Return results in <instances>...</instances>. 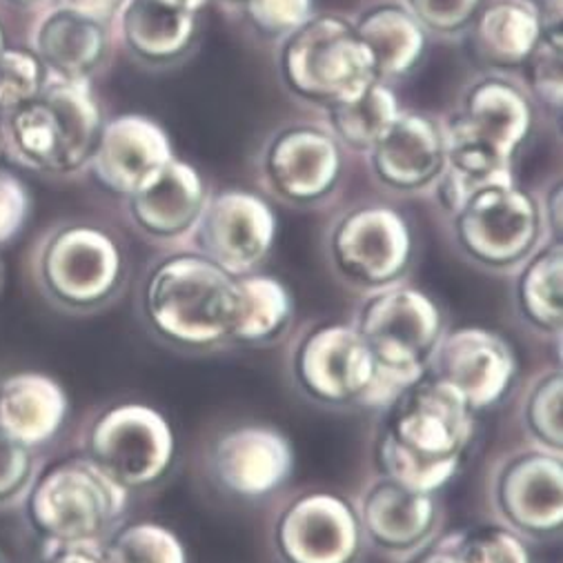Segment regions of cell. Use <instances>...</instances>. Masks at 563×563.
<instances>
[{
  "label": "cell",
  "mask_w": 563,
  "mask_h": 563,
  "mask_svg": "<svg viewBox=\"0 0 563 563\" xmlns=\"http://www.w3.org/2000/svg\"><path fill=\"white\" fill-rule=\"evenodd\" d=\"M477 437V412L426 372L386 406L374 443L384 477L437 495L459 473Z\"/></svg>",
  "instance_id": "obj_1"
},
{
  "label": "cell",
  "mask_w": 563,
  "mask_h": 563,
  "mask_svg": "<svg viewBox=\"0 0 563 563\" xmlns=\"http://www.w3.org/2000/svg\"><path fill=\"white\" fill-rule=\"evenodd\" d=\"M236 276L203 252H176L156 261L141 288L147 330L180 352L230 345Z\"/></svg>",
  "instance_id": "obj_2"
},
{
  "label": "cell",
  "mask_w": 563,
  "mask_h": 563,
  "mask_svg": "<svg viewBox=\"0 0 563 563\" xmlns=\"http://www.w3.org/2000/svg\"><path fill=\"white\" fill-rule=\"evenodd\" d=\"M5 143L19 163L45 174H71L89 163L103 130L87 80H47L36 99L5 114Z\"/></svg>",
  "instance_id": "obj_3"
},
{
  "label": "cell",
  "mask_w": 563,
  "mask_h": 563,
  "mask_svg": "<svg viewBox=\"0 0 563 563\" xmlns=\"http://www.w3.org/2000/svg\"><path fill=\"white\" fill-rule=\"evenodd\" d=\"M130 490L87 454L69 456L34 477L27 519L49 545L103 543L121 523Z\"/></svg>",
  "instance_id": "obj_4"
},
{
  "label": "cell",
  "mask_w": 563,
  "mask_h": 563,
  "mask_svg": "<svg viewBox=\"0 0 563 563\" xmlns=\"http://www.w3.org/2000/svg\"><path fill=\"white\" fill-rule=\"evenodd\" d=\"M352 325L395 395L423 377L448 330L439 301L406 284L367 292Z\"/></svg>",
  "instance_id": "obj_5"
},
{
  "label": "cell",
  "mask_w": 563,
  "mask_h": 563,
  "mask_svg": "<svg viewBox=\"0 0 563 563\" xmlns=\"http://www.w3.org/2000/svg\"><path fill=\"white\" fill-rule=\"evenodd\" d=\"M299 393L325 408H386L395 393L354 325L310 328L290 354Z\"/></svg>",
  "instance_id": "obj_6"
},
{
  "label": "cell",
  "mask_w": 563,
  "mask_h": 563,
  "mask_svg": "<svg viewBox=\"0 0 563 563\" xmlns=\"http://www.w3.org/2000/svg\"><path fill=\"white\" fill-rule=\"evenodd\" d=\"M128 278L121 243L103 228L71 223L54 230L38 252L43 292L67 312H93L119 297Z\"/></svg>",
  "instance_id": "obj_7"
},
{
  "label": "cell",
  "mask_w": 563,
  "mask_h": 563,
  "mask_svg": "<svg viewBox=\"0 0 563 563\" xmlns=\"http://www.w3.org/2000/svg\"><path fill=\"white\" fill-rule=\"evenodd\" d=\"M461 254L490 272H510L541 245L543 212L532 195L515 183H490L452 214Z\"/></svg>",
  "instance_id": "obj_8"
},
{
  "label": "cell",
  "mask_w": 563,
  "mask_h": 563,
  "mask_svg": "<svg viewBox=\"0 0 563 563\" xmlns=\"http://www.w3.org/2000/svg\"><path fill=\"white\" fill-rule=\"evenodd\" d=\"M280 71L301 97L334 106L350 101L374 80V60L356 27L339 16L310 19L280 52Z\"/></svg>",
  "instance_id": "obj_9"
},
{
  "label": "cell",
  "mask_w": 563,
  "mask_h": 563,
  "mask_svg": "<svg viewBox=\"0 0 563 563\" xmlns=\"http://www.w3.org/2000/svg\"><path fill=\"white\" fill-rule=\"evenodd\" d=\"M169 419L143 401H123L101 412L87 432V456L125 490L158 486L176 461Z\"/></svg>",
  "instance_id": "obj_10"
},
{
  "label": "cell",
  "mask_w": 563,
  "mask_h": 563,
  "mask_svg": "<svg viewBox=\"0 0 563 563\" xmlns=\"http://www.w3.org/2000/svg\"><path fill=\"white\" fill-rule=\"evenodd\" d=\"M328 256L347 286L374 292L401 284L415 261V234L401 212L361 206L334 223Z\"/></svg>",
  "instance_id": "obj_11"
},
{
  "label": "cell",
  "mask_w": 563,
  "mask_h": 563,
  "mask_svg": "<svg viewBox=\"0 0 563 563\" xmlns=\"http://www.w3.org/2000/svg\"><path fill=\"white\" fill-rule=\"evenodd\" d=\"M278 563H358L365 550L356 506L334 490H308L280 508L272 526Z\"/></svg>",
  "instance_id": "obj_12"
},
{
  "label": "cell",
  "mask_w": 563,
  "mask_h": 563,
  "mask_svg": "<svg viewBox=\"0 0 563 563\" xmlns=\"http://www.w3.org/2000/svg\"><path fill=\"white\" fill-rule=\"evenodd\" d=\"M490 501L501 523L523 539H556L563 528L561 452L534 445L508 454L495 467Z\"/></svg>",
  "instance_id": "obj_13"
},
{
  "label": "cell",
  "mask_w": 563,
  "mask_h": 563,
  "mask_svg": "<svg viewBox=\"0 0 563 563\" xmlns=\"http://www.w3.org/2000/svg\"><path fill=\"white\" fill-rule=\"evenodd\" d=\"M428 374L452 388L477 415L506 401L519 379L512 343L497 330L461 325L445 330Z\"/></svg>",
  "instance_id": "obj_14"
},
{
  "label": "cell",
  "mask_w": 563,
  "mask_h": 563,
  "mask_svg": "<svg viewBox=\"0 0 563 563\" xmlns=\"http://www.w3.org/2000/svg\"><path fill=\"white\" fill-rule=\"evenodd\" d=\"M295 473L292 441L272 426L245 423L217 437L210 448V475L239 499H263L284 488Z\"/></svg>",
  "instance_id": "obj_15"
},
{
  "label": "cell",
  "mask_w": 563,
  "mask_h": 563,
  "mask_svg": "<svg viewBox=\"0 0 563 563\" xmlns=\"http://www.w3.org/2000/svg\"><path fill=\"white\" fill-rule=\"evenodd\" d=\"M199 252L232 276L256 272L276 241V217L247 190H223L206 201L197 223Z\"/></svg>",
  "instance_id": "obj_16"
},
{
  "label": "cell",
  "mask_w": 563,
  "mask_h": 563,
  "mask_svg": "<svg viewBox=\"0 0 563 563\" xmlns=\"http://www.w3.org/2000/svg\"><path fill=\"white\" fill-rule=\"evenodd\" d=\"M356 510L365 543L401 556L432 541L441 523L437 495L412 490L384 475L363 490Z\"/></svg>",
  "instance_id": "obj_17"
},
{
  "label": "cell",
  "mask_w": 563,
  "mask_h": 563,
  "mask_svg": "<svg viewBox=\"0 0 563 563\" xmlns=\"http://www.w3.org/2000/svg\"><path fill=\"white\" fill-rule=\"evenodd\" d=\"M165 130L147 117L123 114L103 123L89 167L108 192L132 197L172 161Z\"/></svg>",
  "instance_id": "obj_18"
},
{
  "label": "cell",
  "mask_w": 563,
  "mask_h": 563,
  "mask_svg": "<svg viewBox=\"0 0 563 563\" xmlns=\"http://www.w3.org/2000/svg\"><path fill=\"white\" fill-rule=\"evenodd\" d=\"M265 169L278 197L292 203L325 199L341 176L336 141L317 128H290L272 143Z\"/></svg>",
  "instance_id": "obj_19"
},
{
  "label": "cell",
  "mask_w": 563,
  "mask_h": 563,
  "mask_svg": "<svg viewBox=\"0 0 563 563\" xmlns=\"http://www.w3.org/2000/svg\"><path fill=\"white\" fill-rule=\"evenodd\" d=\"M110 34L97 10L63 3L45 12L32 34V52L47 74L87 80L108 56Z\"/></svg>",
  "instance_id": "obj_20"
},
{
  "label": "cell",
  "mask_w": 563,
  "mask_h": 563,
  "mask_svg": "<svg viewBox=\"0 0 563 563\" xmlns=\"http://www.w3.org/2000/svg\"><path fill=\"white\" fill-rule=\"evenodd\" d=\"M369 154L384 185L399 192L423 190L445 167V132L426 114H399Z\"/></svg>",
  "instance_id": "obj_21"
},
{
  "label": "cell",
  "mask_w": 563,
  "mask_h": 563,
  "mask_svg": "<svg viewBox=\"0 0 563 563\" xmlns=\"http://www.w3.org/2000/svg\"><path fill=\"white\" fill-rule=\"evenodd\" d=\"M128 201L130 217L143 234L172 241L197 228L208 190L201 174L190 163L172 158Z\"/></svg>",
  "instance_id": "obj_22"
},
{
  "label": "cell",
  "mask_w": 563,
  "mask_h": 563,
  "mask_svg": "<svg viewBox=\"0 0 563 563\" xmlns=\"http://www.w3.org/2000/svg\"><path fill=\"white\" fill-rule=\"evenodd\" d=\"M69 415L65 388L41 372H19L0 382V428L38 448L56 439Z\"/></svg>",
  "instance_id": "obj_23"
},
{
  "label": "cell",
  "mask_w": 563,
  "mask_h": 563,
  "mask_svg": "<svg viewBox=\"0 0 563 563\" xmlns=\"http://www.w3.org/2000/svg\"><path fill=\"white\" fill-rule=\"evenodd\" d=\"M297 314L292 290L272 274L236 276V303L230 345L269 347L290 332Z\"/></svg>",
  "instance_id": "obj_24"
},
{
  "label": "cell",
  "mask_w": 563,
  "mask_h": 563,
  "mask_svg": "<svg viewBox=\"0 0 563 563\" xmlns=\"http://www.w3.org/2000/svg\"><path fill=\"white\" fill-rule=\"evenodd\" d=\"M119 19L128 47L150 63L180 56L197 36V14L167 0H123Z\"/></svg>",
  "instance_id": "obj_25"
},
{
  "label": "cell",
  "mask_w": 563,
  "mask_h": 563,
  "mask_svg": "<svg viewBox=\"0 0 563 563\" xmlns=\"http://www.w3.org/2000/svg\"><path fill=\"white\" fill-rule=\"evenodd\" d=\"M515 308L523 325L545 339H559L563 330V252L561 241L539 245L515 280Z\"/></svg>",
  "instance_id": "obj_26"
},
{
  "label": "cell",
  "mask_w": 563,
  "mask_h": 563,
  "mask_svg": "<svg viewBox=\"0 0 563 563\" xmlns=\"http://www.w3.org/2000/svg\"><path fill=\"white\" fill-rule=\"evenodd\" d=\"M475 23V47L493 65H526L543 38L539 5L532 0H488Z\"/></svg>",
  "instance_id": "obj_27"
},
{
  "label": "cell",
  "mask_w": 563,
  "mask_h": 563,
  "mask_svg": "<svg viewBox=\"0 0 563 563\" xmlns=\"http://www.w3.org/2000/svg\"><path fill=\"white\" fill-rule=\"evenodd\" d=\"M354 27L379 80L410 74L426 52V30L408 10L397 5L369 10Z\"/></svg>",
  "instance_id": "obj_28"
},
{
  "label": "cell",
  "mask_w": 563,
  "mask_h": 563,
  "mask_svg": "<svg viewBox=\"0 0 563 563\" xmlns=\"http://www.w3.org/2000/svg\"><path fill=\"white\" fill-rule=\"evenodd\" d=\"M395 91L384 82H369L358 97L330 106L334 134L354 150H372L399 117Z\"/></svg>",
  "instance_id": "obj_29"
},
{
  "label": "cell",
  "mask_w": 563,
  "mask_h": 563,
  "mask_svg": "<svg viewBox=\"0 0 563 563\" xmlns=\"http://www.w3.org/2000/svg\"><path fill=\"white\" fill-rule=\"evenodd\" d=\"M106 563H190L183 539L158 521L117 526L101 543Z\"/></svg>",
  "instance_id": "obj_30"
},
{
  "label": "cell",
  "mask_w": 563,
  "mask_h": 563,
  "mask_svg": "<svg viewBox=\"0 0 563 563\" xmlns=\"http://www.w3.org/2000/svg\"><path fill=\"white\" fill-rule=\"evenodd\" d=\"M563 377L561 369L552 367L534 377L521 401V423L526 434L537 448L561 452L563 426H561Z\"/></svg>",
  "instance_id": "obj_31"
},
{
  "label": "cell",
  "mask_w": 563,
  "mask_h": 563,
  "mask_svg": "<svg viewBox=\"0 0 563 563\" xmlns=\"http://www.w3.org/2000/svg\"><path fill=\"white\" fill-rule=\"evenodd\" d=\"M47 69L32 49L5 47L0 54V114L36 99L47 85Z\"/></svg>",
  "instance_id": "obj_32"
},
{
  "label": "cell",
  "mask_w": 563,
  "mask_h": 563,
  "mask_svg": "<svg viewBox=\"0 0 563 563\" xmlns=\"http://www.w3.org/2000/svg\"><path fill=\"white\" fill-rule=\"evenodd\" d=\"M461 539L473 563H534L528 539L504 523L461 530Z\"/></svg>",
  "instance_id": "obj_33"
},
{
  "label": "cell",
  "mask_w": 563,
  "mask_h": 563,
  "mask_svg": "<svg viewBox=\"0 0 563 563\" xmlns=\"http://www.w3.org/2000/svg\"><path fill=\"white\" fill-rule=\"evenodd\" d=\"M36 477L34 450L0 428V508L27 495Z\"/></svg>",
  "instance_id": "obj_34"
},
{
  "label": "cell",
  "mask_w": 563,
  "mask_h": 563,
  "mask_svg": "<svg viewBox=\"0 0 563 563\" xmlns=\"http://www.w3.org/2000/svg\"><path fill=\"white\" fill-rule=\"evenodd\" d=\"M250 23L269 36H290L312 19V0H243Z\"/></svg>",
  "instance_id": "obj_35"
},
{
  "label": "cell",
  "mask_w": 563,
  "mask_h": 563,
  "mask_svg": "<svg viewBox=\"0 0 563 563\" xmlns=\"http://www.w3.org/2000/svg\"><path fill=\"white\" fill-rule=\"evenodd\" d=\"M484 0H408V12L419 25L439 34H454L471 25Z\"/></svg>",
  "instance_id": "obj_36"
},
{
  "label": "cell",
  "mask_w": 563,
  "mask_h": 563,
  "mask_svg": "<svg viewBox=\"0 0 563 563\" xmlns=\"http://www.w3.org/2000/svg\"><path fill=\"white\" fill-rule=\"evenodd\" d=\"M530 69V85L541 103L550 110L561 106V43L541 38L532 56L526 60Z\"/></svg>",
  "instance_id": "obj_37"
},
{
  "label": "cell",
  "mask_w": 563,
  "mask_h": 563,
  "mask_svg": "<svg viewBox=\"0 0 563 563\" xmlns=\"http://www.w3.org/2000/svg\"><path fill=\"white\" fill-rule=\"evenodd\" d=\"M30 210L32 199L25 183L10 169L0 167V245H8L23 232Z\"/></svg>",
  "instance_id": "obj_38"
},
{
  "label": "cell",
  "mask_w": 563,
  "mask_h": 563,
  "mask_svg": "<svg viewBox=\"0 0 563 563\" xmlns=\"http://www.w3.org/2000/svg\"><path fill=\"white\" fill-rule=\"evenodd\" d=\"M408 563H473L467 556L459 532H450L443 537H434L423 548L410 554Z\"/></svg>",
  "instance_id": "obj_39"
},
{
  "label": "cell",
  "mask_w": 563,
  "mask_h": 563,
  "mask_svg": "<svg viewBox=\"0 0 563 563\" xmlns=\"http://www.w3.org/2000/svg\"><path fill=\"white\" fill-rule=\"evenodd\" d=\"M43 563H106L101 543L49 545Z\"/></svg>",
  "instance_id": "obj_40"
},
{
  "label": "cell",
  "mask_w": 563,
  "mask_h": 563,
  "mask_svg": "<svg viewBox=\"0 0 563 563\" xmlns=\"http://www.w3.org/2000/svg\"><path fill=\"white\" fill-rule=\"evenodd\" d=\"M167 3H172V5H176V8H183V10H187V12L199 14V12L208 5V0H167Z\"/></svg>",
  "instance_id": "obj_41"
},
{
  "label": "cell",
  "mask_w": 563,
  "mask_h": 563,
  "mask_svg": "<svg viewBox=\"0 0 563 563\" xmlns=\"http://www.w3.org/2000/svg\"><path fill=\"white\" fill-rule=\"evenodd\" d=\"M67 3H74V5H82V8H91V10H97L99 5H103V3H110V0H67Z\"/></svg>",
  "instance_id": "obj_42"
},
{
  "label": "cell",
  "mask_w": 563,
  "mask_h": 563,
  "mask_svg": "<svg viewBox=\"0 0 563 563\" xmlns=\"http://www.w3.org/2000/svg\"><path fill=\"white\" fill-rule=\"evenodd\" d=\"M8 3H12V5H21V8H27V5H36L38 0H8Z\"/></svg>",
  "instance_id": "obj_43"
},
{
  "label": "cell",
  "mask_w": 563,
  "mask_h": 563,
  "mask_svg": "<svg viewBox=\"0 0 563 563\" xmlns=\"http://www.w3.org/2000/svg\"><path fill=\"white\" fill-rule=\"evenodd\" d=\"M5 47H8V36H5V27L0 25V54H3Z\"/></svg>",
  "instance_id": "obj_44"
},
{
  "label": "cell",
  "mask_w": 563,
  "mask_h": 563,
  "mask_svg": "<svg viewBox=\"0 0 563 563\" xmlns=\"http://www.w3.org/2000/svg\"><path fill=\"white\" fill-rule=\"evenodd\" d=\"M3 150H5V130L0 125V154H3Z\"/></svg>",
  "instance_id": "obj_45"
},
{
  "label": "cell",
  "mask_w": 563,
  "mask_h": 563,
  "mask_svg": "<svg viewBox=\"0 0 563 563\" xmlns=\"http://www.w3.org/2000/svg\"><path fill=\"white\" fill-rule=\"evenodd\" d=\"M221 3H239V5H241L243 0H221Z\"/></svg>",
  "instance_id": "obj_46"
},
{
  "label": "cell",
  "mask_w": 563,
  "mask_h": 563,
  "mask_svg": "<svg viewBox=\"0 0 563 563\" xmlns=\"http://www.w3.org/2000/svg\"><path fill=\"white\" fill-rule=\"evenodd\" d=\"M0 286H3V265H0Z\"/></svg>",
  "instance_id": "obj_47"
},
{
  "label": "cell",
  "mask_w": 563,
  "mask_h": 563,
  "mask_svg": "<svg viewBox=\"0 0 563 563\" xmlns=\"http://www.w3.org/2000/svg\"><path fill=\"white\" fill-rule=\"evenodd\" d=\"M0 563H5V561H3V556H0Z\"/></svg>",
  "instance_id": "obj_48"
}]
</instances>
